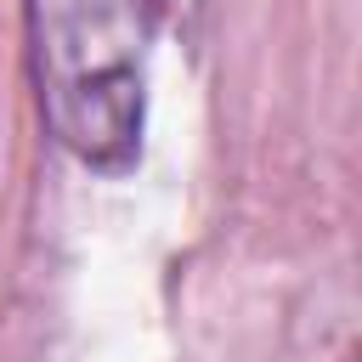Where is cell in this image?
<instances>
[{"label": "cell", "mask_w": 362, "mask_h": 362, "mask_svg": "<svg viewBox=\"0 0 362 362\" xmlns=\"http://www.w3.org/2000/svg\"><path fill=\"white\" fill-rule=\"evenodd\" d=\"M170 0H23L45 136L96 175H130L147 124V57Z\"/></svg>", "instance_id": "6da1fadb"}]
</instances>
